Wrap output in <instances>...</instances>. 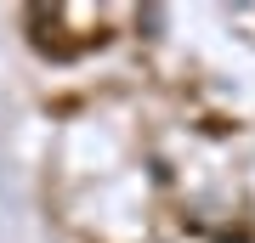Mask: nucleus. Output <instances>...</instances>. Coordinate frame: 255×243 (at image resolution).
<instances>
[]
</instances>
